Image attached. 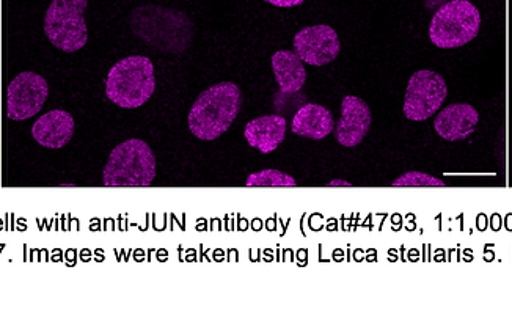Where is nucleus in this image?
I'll use <instances>...</instances> for the list:
<instances>
[{
	"label": "nucleus",
	"mask_w": 512,
	"mask_h": 311,
	"mask_svg": "<svg viewBox=\"0 0 512 311\" xmlns=\"http://www.w3.org/2000/svg\"><path fill=\"white\" fill-rule=\"evenodd\" d=\"M241 103V88L233 82H220L200 93L189 112L187 125L197 139L213 142L235 123Z\"/></svg>",
	"instance_id": "f257e3e1"
},
{
	"label": "nucleus",
	"mask_w": 512,
	"mask_h": 311,
	"mask_svg": "<svg viewBox=\"0 0 512 311\" xmlns=\"http://www.w3.org/2000/svg\"><path fill=\"white\" fill-rule=\"evenodd\" d=\"M154 90V65L143 55H131L120 60L107 74L106 96L123 109H139L150 101Z\"/></svg>",
	"instance_id": "f03ea898"
},
{
	"label": "nucleus",
	"mask_w": 512,
	"mask_h": 311,
	"mask_svg": "<svg viewBox=\"0 0 512 311\" xmlns=\"http://www.w3.org/2000/svg\"><path fill=\"white\" fill-rule=\"evenodd\" d=\"M156 178V158L147 142L129 139L110 153L103 172L106 187H148Z\"/></svg>",
	"instance_id": "7ed1b4c3"
},
{
	"label": "nucleus",
	"mask_w": 512,
	"mask_h": 311,
	"mask_svg": "<svg viewBox=\"0 0 512 311\" xmlns=\"http://www.w3.org/2000/svg\"><path fill=\"white\" fill-rule=\"evenodd\" d=\"M481 15L469 0H451L432 16L429 38L440 49H458L480 33Z\"/></svg>",
	"instance_id": "20e7f679"
},
{
	"label": "nucleus",
	"mask_w": 512,
	"mask_h": 311,
	"mask_svg": "<svg viewBox=\"0 0 512 311\" xmlns=\"http://www.w3.org/2000/svg\"><path fill=\"white\" fill-rule=\"evenodd\" d=\"M88 0H52L44 16V33L60 51H81L88 41L85 10Z\"/></svg>",
	"instance_id": "39448f33"
},
{
	"label": "nucleus",
	"mask_w": 512,
	"mask_h": 311,
	"mask_svg": "<svg viewBox=\"0 0 512 311\" xmlns=\"http://www.w3.org/2000/svg\"><path fill=\"white\" fill-rule=\"evenodd\" d=\"M447 82L434 71H417L407 84L403 112L409 120L425 121L439 112L447 99Z\"/></svg>",
	"instance_id": "423d86ee"
},
{
	"label": "nucleus",
	"mask_w": 512,
	"mask_h": 311,
	"mask_svg": "<svg viewBox=\"0 0 512 311\" xmlns=\"http://www.w3.org/2000/svg\"><path fill=\"white\" fill-rule=\"evenodd\" d=\"M49 96V84L43 76L24 71L8 84L5 112L13 121H24L40 114Z\"/></svg>",
	"instance_id": "0eeeda50"
},
{
	"label": "nucleus",
	"mask_w": 512,
	"mask_h": 311,
	"mask_svg": "<svg viewBox=\"0 0 512 311\" xmlns=\"http://www.w3.org/2000/svg\"><path fill=\"white\" fill-rule=\"evenodd\" d=\"M293 44L297 57L311 66L329 65L337 59L341 51L338 33L326 24L299 30L294 37Z\"/></svg>",
	"instance_id": "6e6552de"
},
{
	"label": "nucleus",
	"mask_w": 512,
	"mask_h": 311,
	"mask_svg": "<svg viewBox=\"0 0 512 311\" xmlns=\"http://www.w3.org/2000/svg\"><path fill=\"white\" fill-rule=\"evenodd\" d=\"M373 117L370 106L359 96H344L341 117L335 125V139L346 148L357 147L370 132Z\"/></svg>",
	"instance_id": "1a4fd4ad"
},
{
	"label": "nucleus",
	"mask_w": 512,
	"mask_h": 311,
	"mask_svg": "<svg viewBox=\"0 0 512 311\" xmlns=\"http://www.w3.org/2000/svg\"><path fill=\"white\" fill-rule=\"evenodd\" d=\"M76 131L73 115L66 110H49L41 115L32 126V137L41 147L60 150L73 139Z\"/></svg>",
	"instance_id": "9d476101"
},
{
	"label": "nucleus",
	"mask_w": 512,
	"mask_h": 311,
	"mask_svg": "<svg viewBox=\"0 0 512 311\" xmlns=\"http://www.w3.org/2000/svg\"><path fill=\"white\" fill-rule=\"evenodd\" d=\"M480 115L470 104H451L439 112L434 120V129L448 142L469 139L476 131Z\"/></svg>",
	"instance_id": "9b49d317"
},
{
	"label": "nucleus",
	"mask_w": 512,
	"mask_h": 311,
	"mask_svg": "<svg viewBox=\"0 0 512 311\" xmlns=\"http://www.w3.org/2000/svg\"><path fill=\"white\" fill-rule=\"evenodd\" d=\"M244 137L250 147L263 154H271L280 147L286 137V118L282 115H266L247 123Z\"/></svg>",
	"instance_id": "f8f14e48"
},
{
	"label": "nucleus",
	"mask_w": 512,
	"mask_h": 311,
	"mask_svg": "<svg viewBox=\"0 0 512 311\" xmlns=\"http://www.w3.org/2000/svg\"><path fill=\"white\" fill-rule=\"evenodd\" d=\"M291 129L296 136L322 140L332 134L335 129V120L332 112L326 107L315 103L305 104L294 115Z\"/></svg>",
	"instance_id": "ddd939ff"
},
{
	"label": "nucleus",
	"mask_w": 512,
	"mask_h": 311,
	"mask_svg": "<svg viewBox=\"0 0 512 311\" xmlns=\"http://www.w3.org/2000/svg\"><path fill=\"white\" fill-rule=\"evenodd\" d=\"M272 71L282 95H294L304 88L307 70L293 51H277L272 55Z\"/></svg>",
	"instance_id": "4468645a"
},
{
	"label": "nucleus",
	"mask_w": 512,
	"mask_h": 311,
	"mask_svg": "<svg viewBox=\"0 0 512 311\" xmlns=\"http://www.w3.org/2000/svg\"><path fill=\"white\" fill-rule=\"evenodd\" d=\"M247 187H296L297 181L280 170H261L247 178Z\"/></svg>",
	"instance_id": "2eb2a0df"
},
{
	"label": "nucleus",
	"mask_w": 512,
	"mask_h": 311,
	"mask_svg": "<svg viewBox=\"0 0 512 311\" xmlns=\"http://www.w3.org/2000/svg\"><path fill=\"white\" fill-rule=\"evenodd\" d=\"M393 186L404 187H431L445 186L442 180L434 178V176L426 175V173L409 172L406 175L399 176L398 180L393 181Z\"/></svg>",
	"instance_id": "dca6fc26"
},
{
	"label": "nucleus",
	"mask_w": 512,
	"mask_h": 311,
	"mask_svg": "<svg viewBox=\"0 0 512 311\" xmlns=\"http://www.w3.org/2000/svg\"><path fill=\"white\" fill-rule=\"evenodd\" d=\"M266 2L278 8H293L304 4L305 0H266Z\"/></svg>",
	"instance_id": "f3484780"
},
{
	"label": "nucleus",
	"mask_w": 512,
	"mask_h": 311,
	"mask_svg": "<svg viewBox=\"0 0 512 311\" xmlns=\"http://www.w3.org/2000/svg\"><path fill=\"white\" fill-rule=\"evenodd\" d=\"M329 186H351L348 181H330Z\"/></svg>",
	"instance_id": "a211bd4d"
},
{
	"label": "nucleus",
	"mask_w": 512,
	"mask_h": 311,
	"mask_svg": "<svg viewBox=\"0 0 512 311\" xmlns=\"http://www.w3.org/2000/svg\"><path fill=\"white\" fill-rule=\"evenodd\" d=\"M511 110H512V103H511Z\"/></svg>",
	"instance_id": "6ab92c4d"
}]
</instances>
